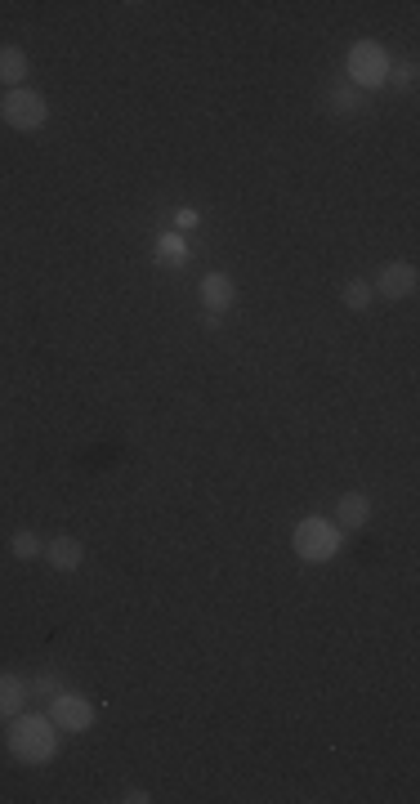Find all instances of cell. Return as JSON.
Listing matches in <instances>:
<instances>
[{
    "mask_svg": "<svg viewBox=\"0 0 420 804\" xmlns=\"http://www.w3.org/2000/svg\"><path fill=\"white\" fill-rule=\"evenodd\" d=\"M5 746L18 764H50L54 751H59V729H54L50 715L18 711L5 729Z\"/></svg>",
    "mask_w": 420,
    "mask_h": 804,
    "instance_id": "cell-1",
    "label": "cell"
},
{
    "mask_svg": "<svg viewBox=\"0 0 420 804\" xmlns=\"http://www.w3.org/2000/svg\"><path fill=\"white\" fill-rule=\"evenodd\" d=\"M322 99H327L331 117H362V112H367V94H362L353 81H331Z\"/></svg>",
    "mask_w": 420,
    "mask_h": 804,
    "instance_id": "cell-8",
    "label": "cell"
},
{
    "mask_svg": "<svg viewBox=\"0 0 420 804\" xmlns=\"http://www.w3.org/2000/svg\"><path fill=\"white\" fill-rule=\"evenodd\" d=\"M45 715L54 720V729L59 733H90L94 729V702L90 697H81V693H54Z\"/></svg>",
    "mask_w": 420,
    "mask_h": 804,
    "instance_id": "cell-5",
    "label": "cell"
},
{
    "mask_svg": "<svg viewBox=\"0 0 420 804\" xmlns=\"http://www.w3.org/2000/svg\"><path fill=\"white\" fill-rule=\"evenodd\" d=\"M233 304H237L233 277H228V273H206V277H202V309L215 313V318H224Z\"/></svg>",
    "mask_w": 420,
    "mask_h": 804,
    "instance_id": "cell-7",
    "label": "cell"
},
{
    "mask_svg": "<svg viewBox=\"0 0 420 804\" xmlns=\"http://www.w3.org/2000/svg\"><path fill=\"white\" fill-rule=\"evenodd\" d=\"M367 519H371V501L362 492H345L336 501V528L340 532H358V528H367Z\"/></svg>",
    "mask_w": 420,
    "mask_h": 804,
    "instance_id": "cell-11",
    "label": "cell"
},
{
    "mask_svg": "<svg viewBox=\"0 0 420 804\" xmlns=\"http://www.w3.org/2000/svg\"><path fill=\"white\" fill-rule=\"evenodd\" d=\"M349 76L345 81H353L362 94L380 90V85H389V67H394V59H389V50L380 41H358L349 50Z\"/></svg>",
    "mask_w": 420,
    "mask_h": 804,
    "instance_id": "cell-4",
    "label": "cell"
},
{
    "mask_svg": "<svg viewBox=\"0 0 420 804\" xmlns=\"http://www.w3.org/2000/svg\"><path fill=\"white\" fill-rule=\"evenodd\" d=\"M175 233H184V228H197V210H179V215H175Z\"/></svg>",
    "mask_w": 420,
    "mask_h": 804,
    "instance_id": "cell-18",
    "label": "cell"
},
{
    "mask_svg": "<svg viewBox=\"0 0 420 804\" xmlns=\"http://www.w3.org/2000/svg\"><path fill=\"white\" fill-rule=\"evenodd\" d=\"M41 559L50 563L54 572H76V568H81V559H85V550H81V541H76V536H54V541H45Z\"/></svg>",
    "mask_w": 420,
    "mask_h": 804,
    "instance_id": "cell-10",
    "label": "cell"
},
{
    "mask_svg": "<svg viewBox=\"0 0 420 804\" xmlns=\"http://www.w3.org/2000/svg\"><path fill=\"white\" fill-rule=\"evenodd\" d=\"M27 72H32L27 50H18V45H0V85H5V90H18V85L27 81Z\"/></svg>",
    "mask_w": 420,
    "mask_h": 804,
    "instance_id": "cell-12",
    "label": "cell"
},
{
    "mask_svg": "<svg viewBox=\"0 0 420 804\" xmlns=\"http://www.w3.org/2000/svg\"><path fill=\"white\" fill-rule=\"evenodd\" d=\"M27 688H32V697H54L59 688H68V684H63L59 670H36V675L27 679Z\"/></svg>",
    "mask_w": 420,
    "mask_h": 804,
    "instance_id": "cell-16",
    "label": "cell"
},
{
    "mask_svg": "<svg viewBox=\"0 0 420 804\" xmlns=\"http://www.w3.org/2000/svg\"><path fill=\"white\" fill-rule=\"evenodd\" d=\"M27 702H32L27 679L14 675V670H0V720H14L18 711H27Z\"/></svg>",
    "mask_w": 420,
    "mask_h": 804,
    "instance_id": "cell-9",
    "label": "cell"
},
{
    "mask_svg": "<svg viewBox=\"0 0 420 804\" xmlns=\"http://www.w3.org/2000/svg\"><path fill=\"white\" fill-rule=\"evenodd\" d=\"M345 304L353 313H367L371 309V300H376V291H371V282H362V277H353V282H345Z\"/></svg>",
    "mask_w": 420,
    "mask_h": 804,
    "instance_id": "cell-15",
    "label": "cell"
},
{
    "mask_svg": "<svg viewBox=\"0 0 420 804\" xmlns=\"http://www.w3.org/2000/svg\"><path fill=\"white\" fill-rule=\"evenodd\" d=\"M389 76H394V90L412 94V90H416V76H420V67H416V59H403V63H394V67H389Z\"/></svg>",
    "mask_w": 420,
    "mask_h": 804,
    "instance_id": "cell-17",
    "label": "cell"
},
{
    "mask_svg": "<svg viewBox=\"0 0 420 804\" xmlns=\"http://www.w3.org/2000/svg\"><path fill=\"white\" fill-rule=\"evenodd\" d=\"M157 264H166V268H184L188 264V242L175 233V228L157 237Z\"/></svg>",
    "mask_w": 420,
    "mask_h": 804,
    "instance_id": "cell-13",
    "label": "cell"
},
{
    "mask_svg": "<svg viewBox=\"0 0 420 804\" xmlns=\"http://www.w3.org/2000/svg\"><path fill=\"white\" fill-rule=\"evenodd\" d=\"M41 550H45V541L32 528H18L14 536H9V554H14V559H23V563L41 559Z\"/></svg>",
    "mask_w": 420,
    "mask_h": 804,
    "instance_id": "cell-14",
    "label": "cell"
},
{
    "mask_svg": "<svg viewBox=\"0 0 420 804\" xmlns=\"http://www.w3.org/2000/svg\"><path fill=\"white\" fill-rule=\"evenodd\" d=\"M340 541H345V532H340L331 519H322V514L300 519L291 532V550L300 554L304 563H331L340 554Z\"/></svg>",
    "mask_w": 420,
    "mask_h": 804,
    "instance_id": "cell-2",
    "label": "cell"
},
{
    "mask_svg": "<svg viewBox=\"0 0 420 804\" xmlns=\"http://www.w3.org/2000/svg\"><path fill=\"white\" fill-rule=\"evenodd\" d=\"M0 121L18 134H36L50 121V103H45L41 90L32 85H18V90H5L0 94Z\"/></svg>",
    "mask_w": 420,
    "mask_h": 804,
    "instance_id": "cell-3",
    "label": "cell"
},
{
    "mask_svg": "<svg viewBox=\"0 0 420 804\" xmlns=\"http://www.w3.org/2000/svg\"><path fill=\"white\" fill-rule=\"evenodd\" d=\"M416 286H420L416 264L394 260V264H385V268H380V273H376V282H371V291H376L380 300H412V295H416Z\"/></svg>",
    "mask_w": 420,
    "mask_h": 804,
    "instance_id": "cell-6",
    "label": "cell"
},
{
    "mask_svg": "<svg viewBox=\"0 0 420 804\" xmlns=\"http://www.w3.org/2000/svg\"><path fill=\"white\" fill-rule=\"evenodd\" d=\"M121 800H126V804H148L152 796H148V791H139V787H130V791H126V796H121Z\"/></svg>",
    "mask_w": 420,
    "mask_h": 804,
    "instance_id": "cell-19",
    "label": "cell"
}]
</instances>
